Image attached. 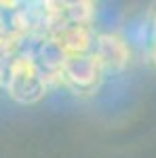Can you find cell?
Listing matches in <instances>:
<instances>
[{
  "label": "cell",
  "mask_w": 156,
  "mask_h": 158,
  "mask_svg": "<svg viewBox=\"0 0 156 158\" xmlns=\"http://www.w3.org/2000/svg\"><path fill=\"white\" fill-rule=\"evenodd\" d=\"M150 55H152V59L156 63V27H154V40H152V44H150Z\"/></svg>",
  "instance_id": "5"
},
{
  "label": "cell",
  "mask_w": 156,
  "mask_h": 158,
  "mask_svg": "<svg viewBox=\"0 0 156 158\" xmlns=\"http://www.w3.org/2000/svg\"><path fill=\"white\" fill-rule=\"evenodd\" d=\"M53 38L59 42V47L63 49L65 55H86V53H91L93 42H95V36H93L89 25L63 27Z\"/></svg>",
  "instance_id": "4"
},
{
  "label": "cell",
  "mask_w": 156,
  "mask_h": 158,
  "mask_svg": "<svg viewBox=\"0 0 156 158\" xmlns=\"http://www.w3.org/2000/svg\"><path fill=\"white\" fill-rule=\"evenodd\" d=\"M2 78H4V68H0V85H2Z\"/></svg>",
  "instance_id": "6"
},
{
  "label": "cell",
  "mask_w": 156,
  "mask_h": 158,
  "mask_svg": "<svg viewBox=\"0 0 156 158\" xmlns=\"http://www.w3.org/2000/svg\"><path fill=\"white\" fill-rule=\"evenodd\" d=\"M91 55L99 61L103 72H120L127 68L129 57H131V49L129 42L118 34H97Z\"/></svg>",
  "instance_id": "3"
},
{
  "label": "cell",
  "mask_w": 156,
  "mask_h": 158,
  "mask_svg": "<svg viewBox=\"0 0 156 158\" xmlns=\"http://www.w3.org/2000/svg\"><path fill=\"white\" fill-rule=\"evenodd\" d=\"M103 70L99 61L86 53V55H68L59 72V82L68 86L74 95H91L101 85Z\"/></svg>",
  "instance_id": "2"
},
{
  "label": "cell",
  "mask_w": 156,
  "mask_h": 158,
  "mask_svg": "<svg viewBox=\"0 0 156 158\" xmlns=\"http://www.w3.org/2000/svg\"><path fill=\"white\" fill-rule=\"evenodd\" d=\"M0 40H2V38H0Z\"/></svg>",
  "instance_id": "8"
},
{
  "label": "cell",
  "mask_w": 156,
  "mask_h": 158,
  "mask_svg": "<svg viewBox=\"0 0 156 158\" xmlns=\"http://www.w3.org/2000/svg\"><path fill=\"white\" fill-rule=\"evenodd\" d=\"M6 78V93L17 103H38L47 95L48 80L38 70L30 55H17L13 57L4 68Z\"/></svg>",
  "instance_id": "1"
},
{
  "label": "cell",
  "mask_w": 156,
  "mask_h": 158,
  "mask_svg": "<svg viewBox=\"0 0 156 158\" xmlns=\"http://www.w3.org/2000/svg\"><path fill=\"white\" fill-rule=\"evenodd\" d=\"M154 27H156V15H154Z\"/></svg>",
  "instance_id": "7"
}]
</instances>
